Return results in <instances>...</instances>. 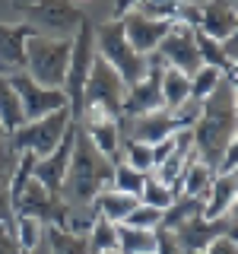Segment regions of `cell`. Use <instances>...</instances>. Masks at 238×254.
Masks as SVG:
<instances>
[{"label": "cell", "instance_id": "cell-1", "mask_svg": "<svg viewBox=\"0 0 238 254\" xmlns=\"http://www.w3.org/2000/svg\"><path fill=\"white\" fill-rule=\"evenodd\" d=\"M235 124H238V118H235V83L222 79L216 86V92L203 99L200 118L190 127V149H194V156L200 159L203 165H210L213 172H216V165H219L222 149L232 140H238Z\"/></svg>", "mask_w": 238, "mask_h": 254}, {"label": "cell", "instance_id": "cell-2", "mask_svg": "<svg viewBox=\"0 0 238 254\" xmlns=\"http://www.w3.org/2000/svg\"><path fill=\"white\" fill-rule=\"evenodd\" d=\"M111 175H115V162H108L76 124L73 156H70L67 175H63L60 200H67L70 206H92L95 194L111 188Z\"/></svg>", "mask_w": 238, "mask_h": 254}, {"label": "cell", "instance_id": "cell-3", "mask_svg": "<svg viewBox=\"0 0 238 254\" xmlns=\"http://www.w3.org/2000/svg\"><path fill=\"white\" fill-rule=\"evenodd\" d=\"M70 48H73V38L60 35H35L26 42V73L35 79L38 86H48V89H63V76H67V64H70Z\"/></svg>", "mask_w": 238, "mask_h": 254}, {"label": "cell", "instance_id": "cell-4", "mask_svg": "<svg viewBox=\"0 0 238 254\" xmlns=\"http://www.w3.org/2000/svg\"><path fill=\"white\" fill-rule=\"evenodd\" d=\"M95 54L124 79V86H133L146 73V54L133 51V45L124 35L121 19H108L95 26Z\"/></svg>", "mask_w": 238, "mask_h": 254}, {"label": "cell", "instance_id": "cell-5", "mask_svg": "<svg viewBox=\"0 0 238 254\" xmlns=\"http://www.w3.org/2000/svg\"><path fill=\"white\" fill-rule=\"evenodd\" d=\"M92 61H95V26H92V19H83L79 29L73 32L70 64H67V76H63V95H67L73 121H79V111H83V86L89 79Z\"/></svg>", "mask_w": 238, "mask_h": 254}, {"label": "cell", "instance_id": "cell-6", "mask_svg": "<svg viewBox=\"0 0 238 254\" xmlns=\"http://www.w3.org/2000/svg\"><path fill=\"white\" fill-rule=\"evenodd\" d=\"M70 124H73V118H70V108L63 105L58 111H51V115L38 118V121H26L22 127H16L6 140H10V146L16 153H32L35 159H42L60 143L63 130Z\"/></svg>", "mask_w": 238, "mask_h": 254}, {"label": "cell", "instance_id": "cell-7", "mask_svg": "<svg viewBox=\"0 0 238 254\" xmlns=\"http://www.w3.org/2000/svg\"><path fill=\"white\" fill-rule=\"evenodd\" d=\"M13 6L19 13H26V22H32L35 29H51L67 38H73L79 22L89 19V13L83 6H76L73 0H19Z\"/></svg>", "mask_w": 238, "mask_h": 254}, {"label": "cell", "instance_id": "cell-8", "mask_svg": "<svg viewBox=\"0 0 238 254\" xmlns=\"http://www.w3.org/2000/svg\"><path fill=\"white\" fill-rule=\"evenodd\" d=\"M13 213L35 216L42 226H58V229H63V232H70V222H73V206L63 203L60 197L48 194L35 178H32L29 185L22 188V194L13 200Z\"/></svg>", "mask_w": 238, "mask_h": 254}, {"label": "cell", "instance_id": "cell-9", "mask_svg": "<svg viewBox=\"0 0 238 254\" xmlns=\"http://www.w3.org/2000/svg\"><path fill=\"white\" fill-rule=\"evenodd\" d=\"M162 70H165V64L159 61V54L156 51L146 54V73H143V79L127 86V92H124V102H121L124 118H140V115L165 108L162 105Z\"/></svg>", "mask_w": 238, "mask_h": 254}, {"label": "cell", "instance_id": "cell-10", "mask_svg": "<svg viewBox=\"0 0 238 254\" xmlns=\"http://www.w3.org/2000/svg\"><path fill=\"white\" fill-rule=\"evenodd\" d=\"M6 79H10V86L16 89V95H19L22 118H26V121H38V118H45V115H51V111H58V108L67 105V95H63V89H48V86H38L35 79L26 73V70L6 73Z\"/></svg>", "mask_w": 238, "mask_h": 254}, {"label": "cell", "instance_id": "cell-11", "mask_svg": "<svg viewBox=\"0 0 238 254\" xmlns=\"http://www.w3.org/2000/svg\"><path fill=\"white\" fill-rule=\"evenodd\" d=\"M169 232L175 235V242L181 245L184 254H200L213 238L235 235V210L226 213V216H219V219H203L200 213H197V216H190L187 222H181L178 229H169Z\"/></svg>", "mask_w": 238, "mask_h": 254}, {"label": "cell", "instance_id": "cell-12", "mask_svg": "<svg viewBox=\"0 0 238 254\" xmlns=\"http://www.w3.org/2000/svg\"><path fill=\"white\" fill-rule=\"evenodd\" d=\"M156 54L165 67H175L181 73H194L200 67V54H197V42H194V29L184 22H172V29L165 32V38L156 45Z\"/></svg>", "mask_w": 238, "mask_h": 254}, {"label": "cell", "instance_id": "cell-13", "mask_svg": "<svg viewBox=\"0 0 238 254\" xmlns=\"http://www.w3.org/2000/svg\"><path fill=\"white\" fill-rule=\"evenodd\" d=\"M73 140H76V121L63 130L60 143L51 149L48 156L35 159L32 162V178L42 185L48 194L60 197V188H63V175H67V165H70V156H73Z\"/></svg>", "mask_w": 238, "mask_h": 254}, {"label": "cell", "instance_id": "cell-14", "mask_svg": "<svg viewBox=\"0 0 238 254\" xmlns=\"http://www.w3.org/2000/svg\"><path fill=\"white\" fill-rule=\"evenodd\" d=\"M124 92H127L124 79L118 76L115 70H111L108 64L99 58V54H95L92 70H89V79H86V86H83V105H86V102H99V105H105V108H111V111H118V115H121Z\"/></svg>", "mask_w": 238, "mask_h": 254}, {"label": "cell", "instance_id": "cell-15", "mask_svg": "<svg viewBox=\"0 0 238 254\" xmlns=\"http://www.w3.org/2000/svg\"><path fill=\"white\" fill-rule=\"evenodd\" d=\"M197 3V26L203 35L222 42L226 35L238 32V10L235 0H194Z\"/></svg>", "mask_w": 238, "mask_h": 254}, {"label": "cell", "instance_id": "cell-16", "mask_svg": "<svg viewBox=\"0 0 238 254\" xmlns=\"http://www.w3.org/2000/svg\"><path fill=\"white\" fill-rule=\"evenodd\" d=\"M32 22H0V73L26 70V42L35 35Z\"/></svg>", "mask_w": 238, "mask_h": 254}, {"label": "cell", "instance_id": "cell-17", "mask_svg": "<svg viewBox=\"0 0 238 254\" xmlns=\"http://www.w3.org/2000/svg\"><path fill=\"white\" fill-rule=\"evenodd\" d=\"M121 26L127 42L133 45V51L140 54H153L156 45L165 38V32L172 29L169 19H153V16H143L140 10H130L127 16H121Z\"/></svg>", "mask_w": 238, "mask_h": 254}, {"label": "cell", "instance_id": "cell-18", "mask_svg": "<svg viewBox=\"0 0 238 254\" xmlns=\"http://www.w3.org/2000/svg\"><path fill=\"white\" fill-rule=\"evenodd\" d=\"M235 197H238V181L235 175H213L206 194L200 197V216L203 219H219L226 213L235 210Z\"/></svg>", "mask_w": 238, "mask_h": 254}, {"label": "cell", "instance_id": "cell-19", "mask_svg": "<svg viewBox=\"0 0 238 254\" xmlns=\"http://www.w3.org/2000/svg\"><path fill=\"white\" fill-rule=\"evenodd\" d=\"M137 203H140V197L124 194V190H115V188H105V190H99V194H95L92 210L99 213V216H105V219H111V222L118 226V222L127 219V213H130Z\"/></svg>", "mask_w": 238, "mask_h": 254}, {"label": "cell", "instance_id": "cell-20", "mask_svg": "<svg viewBox=\"0 0 238 254\" xmlns=\"http://www.w3.org/2000/svg\"><path fill=\"white\" fill-rule=\"evenodd\" d=\"M156 229H133L118 222V254H153Z\"/></svg>", "mask_w": 238, "mask_h": 254}, {"label": "cell", "instance_id": "cell-21", "mask_svg": "<svg viewBox=\"0 0 238 254\" xmlns=\"http://www.w3.org/2000/svg\"><path fill=\"white\" fill-rule=\"evenodd\" d=\"M213 172L210 165H203L200 159L194 156V149H190V156H187V165H184V172H181V194H187V197H203L206 194V188H210V181H213Z\"/></svg>", "mask_w": 238, "mask_h": 254}, {"label": "cell", "instance_id": "cell-22", "mask_svg": "<svg viewBox=\"0 0 238 254\" xmlns=\"http://www.w3.org/2000/svg\"><path fill=\"white\" fill-rule=\"evenodd\" d=\"M0 124H3L6 137L16 130V127L26 124V118H22V105H19V95L16 89L10 86V79L0 73Z\"/></svg>", "mask_w": 238, "mask_h": 254}, {"label": "cell", "instance_id": "cell-23", "mask_svg": "<svg viewBox=\"0 0 238 254\" xmlns=\"http://www.w3.org/2000/svg\"><path fill=\"white\" fill-rule=\"evenodd\" d=\"M200 197H187V194H175V200L162 210V219H159L156 229H178L181 222H187L190 216L200 213Z\"/></svg>", "mask_w": 238, "mask_h": 254}, {"label": "cell", "instance_id": "cell-24", "mask_svg": "<svg viewBox=\"0 0 238 254\" xmlns=\"http://www.w3.org/2000/svg\"><path fill=\"white\" fill-rule=\"evenodd\" d=\"M86 245H89V254H108V251H118V226L105 216L95 213L92 226H89V235H86Z\"/></svg>", "mask_w": 238, "mask_h": 254}, {"label": "cell", "instance_id": "cell-25", "mask_svg": "<svg viewBox=\"0 0 238 254\" xmlns=\"http://www.w3.org/2000/svg\"><path fill=\"white\" fill-rule=\"evenodd\" d=\"M184 99H190V76L175 67H165L162 70V105L178 108Z\"/></svg>", "mask_w": 238, "mask_h": 254}, {"label": "cell", "instance_id": "cell-26", "mask_svg": "<svg viewBox=\"0 0 238 254\" xmlns=\"http://www.w3.org/2000/svg\"><path fill=\"white\" fill-rule=\"evenodd\" d=\"M45 238H48L51 254H89L86 235L63 232V229H58V226H45Z\"/></svg>", "mask_w": 238, "mask_h": 254}, {"label": "cell", "instance_id": "cell-27", "mask_svg": "<svg viewBox=\"0 0 238 254\" xmlns=\"http://www.w3.org/2000/svg\"><path fill=\"white\" fill-rule=\"evenodd\" d=\"M13 232H16V245H19V251L32 254L38 248V242H42V235H45V226L35 216H22V213H16V216H13Z\"/></svg>", "mask_w": 238, "mask_h": 254}, {"label": "cell", "instance_id": "cell-28", "mask_svg": "<svg viewBox=\"0 0 238 254\" xmlns=\"http://www.w3.org/2000/svg\"><path fill=\"white\" fill-rule=\"evenodd\" d=\"M121 162H127L130 169H137L143 175H149L153 172V146L133 140V137H124L121 140Z\"/></svg>", "mask_w": 238, "mask_h": 254}, {"label": "cell", "instance_id": "cell-29", "mask_svg": "<svg viewBox=\"0 0 238 254\" xmlns=\"http://www.w3.org/2000/svg\"><path fill=\"white\" fill-rule=\"evenodd\" d=\"M222 70L216 67H206V64H200V67L190 73V99H197V102H203L206 95H213L216 92V86L222 83Z\"/></svg>", "mask_w": 238, "mask_h": 254}, {"label": "cell", "instance_id": "cell-30", "mask_svg": "<svg viewBox=\"0 0 238 254\" xmlns=\"http://www.w3.org/2000/svg\"><path fill=\"white\" fill-rule=\"evenodd\" d=\"M143 181H146V175H143V172L130 169L127 162H115V175H111V188H115V190H124V194L140 197Z\"/></svg>", "mask_w": 238, "mask_h": 254}, {"label": "cell", "instance_id": "cell-31", "mask_svg": "<svg viewBox=\"0 0 238 254\" xmlns=\"http://www.w3.org/2000/svg\"><path fill=\"white\" fill-rule=\"evenodd\" d=\"M175 200V190L165 188L159 178L153 175H146V181H143V190H140V203H149V206H159V210H165Z\"/></svg>", "mask_w": 238, "mask_h": 254}, {"label": "cell", "instance_id": "cell-32", "mask_svg": "<svg viewBox=\"0 0 238 254\" xmlns=\"http://www.w3.org/2000/svg\"><path fill=\"white\" fill-rule=\"evenodd\" d=\"M159 219H162V210L159 206H149V203H137L130 213H127L124 226H133V229H156Z\"/></svg>", "mask_w": 238, "mask_h": 254}, {"label": "cell", "instance_id": "cell-33", "mask_svg": "<svg viewBox=\"0 0 238 254\" xmlns=\"http://www.w3.org/2000/svg\"><path fill=\"white\" fill-rule=\"evenodd\" d=\"M0 254H22L19 245H16L13 219H0Z\"/></svg>", "mask_w": 238, "mask_h": 254}, {"label": "cell", "instance_id": "cell-34", "mask_svg": "<svg viewBox=\"0 0 238 254\" xmlns=\"http://www.w3.org/2000/svg\"><path fill=\"white\" fill-rule=\"evenodd\" d=\"M153 254H184V251H181V245L175 242V235L169 229H156V251Z\"/></svg>", "mask_w": 238, "mask_h": 254}, {"label": "cell", "instance_id": "cell-35", "mask_svg": "<svg viewBox=\"0 0 238 254\" xmlns=\"http://www.w3.org/2000/svg\"><path fill=\"white\" fill-rule=\"evenodd\" d=\"M200 254H238L235 235H219V238H213V242L206 245V248H203Z\"/></svg>", "mask_w": 238, "mask_h": 254}, {"label": "cell", "instance_id": "cell-36", "mask_svg": "<svg viewBox=\"0 0 238 254\" xmlns=\"http://www.w3.org/2000/svg\"><path fill=\"white\" fill-rule=\"evenodd\" d=\"M219 48H222V54H226V61H238V32H232V35H226L219 42Z\"/></svg>", "mask_w": 238, "mask_h": 254}, {"label": "cell", "instance_id": "cell-37", "mask_svg": "<svg viewBox=\"0 0 238 254\" xmlns=\"http://www.w3.org/2000/svg\"><path fill=\"white\" fill-rule=\"evenodd\" d=\"M140 3H143V0H115V10H111V19H121V16H127L130 10H137Z\"/></svg>", "mask_w": 238, "mask_h": 254}, {"label": "cell", "instance_id": "cell-38", "mask_svg": "<svg viewBox=\"0 0 238 254\" xmlns=\"http://www.w3.org/2000/svg\"><path fill=\"white\" fill-rule=\"evenodd\" d=\"M3 140H6V130H3V124H0V146H3Z\"/></svg>", "mask_w": 238, "mask_h": 254}, {"label": "cell", "instance_id": "cell-39", "mask_svg": "<svg viewBox=\"0 0 238 254\" xmlns=\"http://www.w3.org/2000/svg\"><path fill=\"white\" fill-rule=\"evenodd\" d=\"M146 3H165V0H146Z\"/></svg>", "mask_w": 238, "mask_h": 254}, {"label": "cell", "instance_id": "cell-40", "mask_svg": "<svg viewBox=\"0 0 238 254\" xmlns=\"http://www.w3.org/2000/svg\"><path fill=\"white\" fill-rule=\"evenodd\" d=\"M108 254H118V251H108Z\"/></svg>", "mask_w": 238, "mask_h": 254}]
</instances>
